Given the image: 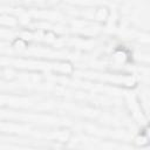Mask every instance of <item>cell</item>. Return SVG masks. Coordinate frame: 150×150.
<instances>
[{"mask_svg":"<svg viewBox=\"0 0 150 150\" xmlns=\"http://www.w3.org/2000/svg\"><path fill=\"white\" fill-rule=\"evenodd\" d=\"M108 15H109V11L107 8H104V7H100V8L96 9L95 19L100 20V21H104V20H107Z\"/></svg>","mask_w":150,"mask_h":150,"instance_id":"1","label":"cell"}]
</instances>
